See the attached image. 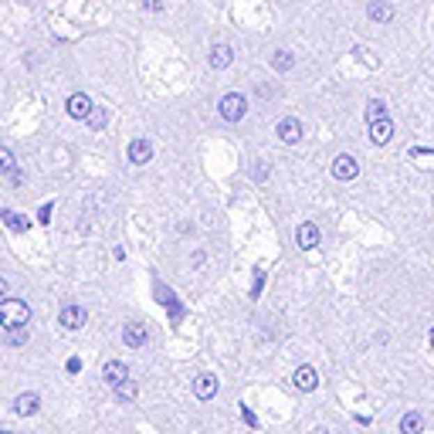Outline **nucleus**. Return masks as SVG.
I'll return each instance as SVG.
<instances>
[{
	"mask_svg": "<svg viewBox=\"0 0 434 434\" xmlns=\"http://www.w3.org/2000/svg\"><path fill=\"white\" fill-rule=\"evenodd\" d=\"M31 323V309L21 299H0V326L3 330H21Z\"/></svg>",
	"mask_w": 434,
	"mask_h": 434,
	"instance_id": "f257e3e1",
	"label": "nucleus"
},
{
	"mask_svg": "<svg viewBox=\"0 0 434 434\" xmlns=\"http://www.w3.org/2000/svg\"><path fill=\"white\" fill-rule=\"evenodd\" d=\"M146 339H150L146 326H139V323H126V326H123V343H126L129 350H139V346H146Z\"/></svg>",
	"mask_w": 434,
	"mask_h": 434,
	"instance_id": "f03ea898",
	"label": "nucleus"
},
{
	"mask_svg": "<svg viewBox=\"0 0 434 434\" xmlns=\"http://www.w3.org/2000/svg\"><path fill=\"white\" fill-rule=\"evenodd\" d=\"M58 326H65V330H82V326H85V309L65 306L61 309V316H58Z\"/></svg>",
	"mask_w": 434,
	"mask_h": 434,
	"instance_id": "7ed1b4c3",
	"label": "nucleus"
},
{
	"mask_svg": "<svg viewBox=\"0 0 434 434\" xmlns=\"http://www.w3.org/2000/svg\"><path fill=\"white\" fill-rule=\"evenodd\" d=\"M129 377V366L126 363H119V359H109L102 366V380L109 383V387H116V383H123Z\"/></svg>",
	"mask_w": 434,
	"mask_h": 434,
	"instance_id": "20e7f679",
	"label": "nucleus"
},
{
	"mask_svg": "<svg viewBox=\"0 0 434 434\" xmlns=\"http://www.w3.org/2000/svg\"><path fill=\"white\" fill-rule=\"evenodd\" d=\"M221 116H224L228 123H238V119L245 116V99H241V95H224V102H221Z\"/></svg>",
	"mask_w": 434,
	"mask_h": 434,
	"instance_id": "39448f33",
	"label": "nucleus"
},
{
	"mask_svg": "<svg viewBox=\"0 0 434 434\" xmlns=\"http://www.w3.org/2000/svg\"><path fill=\"white\" fill-rule=\"evenodd\" d=\"M136 394H139V387H136L132 377H126L123 383H116V387H112V397H116L119 404H132V401H136Z\"/></svg>",
	"mask_w": 434,
	"mask_h": 434,
	"instance_id": "423d86ee",
	"label": "nucleus"
},
{
	"mask_svg": "<svg viewBox=\"0 0 434 434\" xmlns=\"http://www.w3.org/2000/svg\"><path fill=\"white\" fill-rule=\"evenodd\" d=\"M332 177L353 180L357 177V160H353V156H336V163H332Z\"/></svg>",
	"mask_w": 434,
	"mask_h": 434,
	"instance_id": "0eeeda50",
	"label": "nucleus"
},
{
	"mask_svg": "<svg viewBox=\"0 0 434 434\" xmlns=\"http://www.w3.org/2000/svg\"><path fill=\"white\" fill-rule=\"evenodd\" d=\"M194 394H197L201 401H210V397L217 394V377H210V373H201V377L194 380Z\"/></svg>",
	"mask_w": 434,
	"mask_h": 434,
	"instance_id": "6e6552de",
	"label": "nucleus"
},
{
	"mask_svg": "<svg viewBox=\"0 0 434 434\" xmlns=\"http://www.w3.org/2000/svg\"><path fill=\"white\" fill-rule=\"evenodd\" d=\"M38 408H41V397H38V394H21V397L14 401V410H17L21 417H31V414H38Z\"/></svg>",
	"mask_w": 434,
	"mask_h": 434,
	"instance_id": "1a4fd4ad",
	"label": "nucleus"
},
{
	"mask_svg": "<svg viewBox=\"0 0 434 434\" xmlns=\"http://www.w3.org/2000/svg\"><path fill=\"white\" fill-rule=\"evenodd\" d=\"M292 383H295L299 390H316L319 377H316V370H312V366H299V370H295V377H292Z\"/></svg>",
	"mask_w": 434,
	"mask_h": 434,
	"instance_id": "9d476101",
	"label": "nucleus"
},
{
	"mask_svg": "<svg viewBox=\"0 0 434 434\" xmlns=\"http://www.w3.org/2000/svg\"><path fill=\"white\" fill-rule=\"evenodd\" d=\"M295 238H299V248H306V251H312V248L319 245V228H316V224H302Z\"/></svg>",
	"mask_w": 434,
	"mask_h": 434,
	"instance_id": "9b49d317",
	"label": "nucleus"
},
{
	"mask_svg": "<svg viewBox=\"0 0 434 434\" xmlns=\"http://www.w3.org/2000/svg\"><path fill=\"white\" fill-rule=\"evenodd\" d=\"M279 136L285 143H299V136H302V126L295 123V119H281L279 123Z\"/></svg>",
	"mask_w": 434,
	"mask_h": 434,
	"instance_id": "f8f14e48",
	"label": "nucleus"
},
{
	"mask_svg": "<svg viewBox=\"0 0 434 434\" xmlns=\"http://www.w3.org/2000/svg\"><path fill=\"white\" fill-rule=\"evenodd\" d=\"M421 431H424V417H421V414L410 410V414L401 417V434H421Z\"/></svg>",
	"mask_w": 434,
	"mask_h": 434,
	"instance_id": "ddd939ff",
	"label": "nucleus"
},
{
	"mask_svg": "<svg viewBox=\"0 0 434 434\" xmlns=\"http://www.w3.org/2000/svg\"><path fill=\"white\" fill-rule=\"evenodd\" d=\"M68 112H72L75 119H82V116H88V112H92V102H88L85 95H72V99H68Z\"/></svg>",
	"mask_w": 434,
	"mask_h": 434,
	"instance_id": "4468645a",
	"label": "nucleus"
},
{
	"mask_svg": "<svg viewBox=\"0 0 434 434\" xmlns=\"http://www.w3.org/2000/svg\"><path fill=\"white\" fill-rule=\"evenodd\" d=\"M150 153H153V150H150V143H143V139L129 146V160H132V163H146V160H150Z\"/></svg>",
	"mask_w": 434,
	"mask_h": 434,
	"instance_id": "2eb2a0df",
	"label": "nucleus"
},
{
	"mask_svg": "<svg viewBox=\"0 0 434 434\" xmlns=\"http://www.w3.org/2000/svg\"><path fill=\"white\" fill-rule=\"evenodd\" d=\"M370 136H373V143H387V139H390V123H387V119L370 123Z\"/></svg>",
	"mask_w": 434,
	"mask_h": 434,
	"instance_id": "dca6fc26",
	"label": "nucleus"
},
{
	"mask_svg": "<svg viewBox=\"0 0 434 434\" xmlns=\"http://www.w3.org/2000/svg\"><path fill=\"white\" fill-rule=\"evenodd\" d=\"M0 173H10L14 180H21V173L14 170V156L7 153V150H0Z\"/></svg>",
	"mask_w": 434,
	"mask_h": 434,
	"instance_id": "f3484780",
	"label": "nucleus"
},
{
	"mask_svg": "<svg viewBox=\"0 0 434 434\" xmlns=\"http://www.w3.org/2000/svg\"><path fill=\"white\" fill-rule=\"evenodd\" d=\"M7 346H24L27 343V326H21V330H7Z\"/></svg>",
	"mask_w": 434,
	"mask_h": 434,
	"instance_id": "a211bd4d",
	"label": "nucleus"
},
{
	"mask_svg": "<svg viewBox=\"0 0 434 434\" xmlns=\"http://www.w3.org/2000/svg\"><path fill=\"white\" fill-rule=\"evenodd\" d=\"M214 68H224L228 65V48H214V58H210Z\"/></svg>",
	"mask_w": 434,
	"mask_h": 434,
	"instance_id": "6ab92c4d",
	"label": "nucleus"
},
{
	"mask_svg": "<svg viewBox=\"0 0 434 434\" xmlns=\"http://www.w3.org/2000/svg\"><path fill=\"white\" fill-rule=\"evenodd\" d=\"M366 116H370V123H377V119H383V105H380V102H370V109H366Z\"/></svg>",
	"mask_w": 434,
	"mask_h": 434,
	"instance_id": "aec40b11",
	"label": "nucleus"
},
{
	"mask_svg": "<svg viewBox=\"0 0 434 434\" xmlns=\"http://www.w3.org/2000/svg\"><path fill=\"white\" fill-rule=\"evenodd\" d=\"M3 295H7V279L0 275V299H3Z\"/></svg>",
	"mask_w": 434,
	"mask_h": 434,
	"instance_id": "412c9836",
	"label": "nucleus"
},
{
	"mask_svg": "<svg viewBox=\"0 0 434 434\" xmlns=\"http://www.w3.org/2000/svg\"><path fill=\"white\" fill-rule=\"evenodd\" d=\"M0 434H14V431H0Z\"/></svg>",
	"mask_w": 434,
	"mask_h": 434,
	"instance_id": "4be33fe9",
	"label": "nucleus"
}]
</instances>
